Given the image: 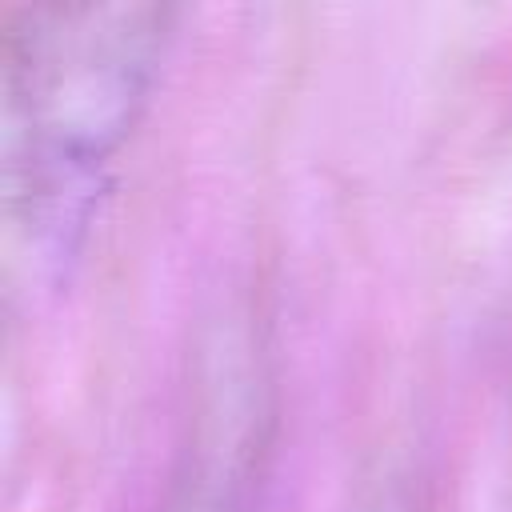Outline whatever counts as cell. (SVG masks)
I'll list each match as a JSON object with an SVG mask.
<instances>
[{"instance_id": "1", "label": "cell", "mask_w": 512, "mask_h": 512, "mask_svg": "<svg viewBox=\"0 0 512 512\" xmlns=\"http://www.w3.org/2000/svg\"><path fill=\"white\" fill-rule=\"evenodd\" d=\"M176 24L172 4H16L0 28V180L8 232L64 256L132 136Z\"/></svg>"}, {"instance_id": "2", "label": "cell", "mask_w": 512, "mask_h": 512, "mask_svg": "<svg viewBox=\"0 0 512 512\" xmlns=\"http://www.w3.org/2000/svg\"><path fill=\"white\" fill-rule=\"evenodd\" d=\"M264 456V404L252 380L228 384L200 416L152 512H248Z\"/></svg>"}, {"instance_id": "3", "label": "cell", "mask_w": 512, "mask_h": 512, "mask_svg": "<svg viewBox=\"0 0 512 512\" xmlns=\"http://www.w3.org/2000/svg\"><path fill=\"white\" fill-rule=\"evenodd\" d=\"M368 512H404V508H400L396 500H380V504H372Z\"/></svg>"}]
</instances>
